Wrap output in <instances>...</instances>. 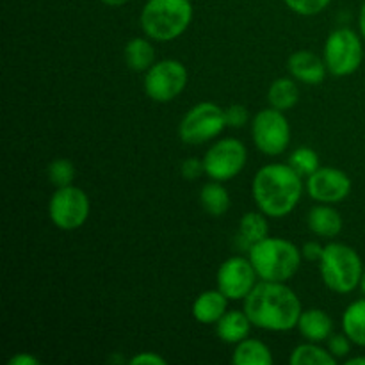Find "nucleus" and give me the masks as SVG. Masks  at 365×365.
Returning <instances> with one entry per match:
<instances>
[{
	"instance_id": "21",
	"label": "nucleus",
	"mask_w": 365,
	"mask_h": 365,
	"mask_svg": "<svg viewBox=\"0 0 365 365\" xmlns=\"http://www.w3.org/2000/svg\"><path fill=\"white\" fill-rule=\"evenodd\" d=\"M232 362L235 365H271L273 355L262 341L248 337L235 344Z\"/></svg>"
},
{
	"instance_id": "5",
	"label": "nucleus",
	"mask_w": 365,
	"mask_h": 365,
	"mask_svg": "<svg viewBox=\"0 0 365 365\" xmlns=\"http://www.w3.org/2000/svg\"><path fill=\"white\" fill-rule=\"evenodd\" d=\"M364 267L356 250L344 242H328L319 260L321 280L337 294H349L360 287Z\"/></svg>"
},
{
	"instance_id": "20",
	"label": "nucleus",
	"mask_w": 365,
	"mask_h": 365,
	"mask_svg": "<svg viewBox=\"0 0 365 365\" xmlns=\"http://www.w3.org/2000/svg\"><path fill=\"white\" fill-rule=\"evenodd\" d=\"M125 63L134 71H148L155 61V48L150 38H132L123 48Z\"/></svg>"
},
{
	"instance_id": "24",
	"label": "nucleus",
	"mask_w": 365,
	"mask_h": 365,
	"mask_svg": "<svg viewBox=\"0 0 365 365\" xmlns=\"http://www.w3.org/2000/svg\"><path fill=\"white\" fill-rule=\"evenodd\" d=\"M342 331L351 339L353 344L365 348V298L346 307L342 314Z\"/></svg>"
},
{
	"instance_id": "22",
	"label": "nucleus",
	"mask_w": 365,
	"mask_h": 365,
	"mask_svg": "<svg viewBox=\"0 0 365 365\" xmlns=\"http://www.w3.org/2000/svg\"><path fill=\"white\" fill-rule=\"evenodd\" d=\"M200 203L209 216L220 217L230 209V195L223 182L210 180L200 191Z\"/></svg>"
},
{
	"instance_id": "30",
	"label": "nucleus",
	"mask_w": 365,
	"mask_h": 365,
	"mask_svg": "<svg viewBox=\"0 0 365 365\" xmlns=\"http://www.w3.org/2000/svg\"><path fill=\"white\" fill-rule=\"evenodd\" d=\"M225 120H227V127L242 128L250 121L248 109L241 103H232L225 109Z\"/></svg>"
},
{
	"instance_id": "12",
	"label": "nucleus",
	"mask_w": 365,
	"mask_h": 365,
	"mask_svg": "<svg viewBox=\"0 0 365 365\" xmlns=\"http://www.w3.org/2000/svg\"><path fill=\"white\" fill-rule=\"evenodd\" d=\"M259 274L253 267L250 257L235 255L225 260L216 274L217 289L227 296L230 302H241L259 284Z\"/></svg>"
},
{
	"instance_id": "38",
	"label": "nucleus",
	"mask_w": 365,
	"mask_h": 365,
	"mask_svg": "<svg viewBox=\"0 0 365 365\" xmlns=\"http://www.w3.org/2000/svg\"><path fill=\"white\" fill-rule=\"evenodd\" d=\"M360 289H362V292L365 294V267H364V274H362V280H360Z\"/></svg>"
},
{
	"instance_id": "17",
	"label": "nucleus",
	"mask_w": 365,
	"mask_h": 365,
	"mask_svg": "<svg viewBox=\"0 0 365 365\" xmlns=\"http://www.w3.org/2000/svg\"><path fill=\"white\" fill-rule=\"evenodd\" d=\"M298 331L309 342H327L334 334V319L321 309L303 310L298 321Z\"/></svg>"
},
{
	"instance_id": "14",
	"label": "nucleus",
	"mask_w": 365,
	"mask_h": 365,
	"mask_svg": "<svg viewBox=\"0 0 365 365\" xmlns=\"http://www.w3.org/2000/svg\"><path fill=\"white\" fill-rule=\"evenodd\" d=\"M287 70L292 78L307 86H319L327 78L328 68L323 57L310 50H298L291 53L287 61Z\"/></svg>"
},
{
	"instance_id": "28",
	"label": "nucleus",
	"mask_w": 365,
	"mask_h": 365,
	"mask_svg": "<svg viewBox=\"0 0 365 365\" xmlns=\"http://www.w3.org/2000/svg\"><path fill=\"white\" fill-rule=\"evenodd\" d=\"M285 6L299 16H314L327 9L331 0H284Z\"/></svg>"
},
{
	"instance_id": "19",
	"label": "nucleus",
	"mask_w": 365,
	"mask_h": 365,
	"mask_svg": "<svg viewBox=\"0 0 365 365\" xmlns=\"http://www.w3.org/2000/svg\"><path fill=\"white\" fill-rule=\"evenodd\" d=\"M267 102H269L271 107L284 110V113L294 109L299 102V88L296 84V78H274L271 82L269 89H267Z\"/></svg>"
},
{
	"instance_id": "32",
	"label": "nucleus",
	"mask_w": 365,
	"mask_h": 365,
	"mask_svg": "<svg viewBox=\"0 0 365 365\" xmlns=\"http://www.w3.org/2000/svg\"><path fill=\"white\" fill-rule=\"evenodd\" d=\"M132 365H166V359L155 351H141L128 360Z\"/></svg>"
},
{
	"instance_id": "18",
	"label": "nucleus",
	"mask_w": 365,
	"mask_h": 365,
	"mask_svg": "<svg viewBox=\"0 0 365 365\" xmlns=\"http://www.w3.org/2000/svg\"><path fill=\"white\" fill-rule=\"evenodd\" d=\"M252 327V321L245 310H227L216 323V334L221 342L235 346L250 337Z\"/></svg>"
},
{
	"instance_id": "15",
	"label": "nucleus",
	"mask_w": 365,
	"mask_h": 365,
	"mask_svg": "<svg viewBox=\"0 0 365 365\" xmlns=\"http://www.w3.org/2000/svg\"><path fill=\"white\" fill-rule=\"evenodd\" d=\"M307 227L317 237L334 239L342 232L344 221H342L341 212L334 209L330 203H319L307 214Z\"/></svg>"
},
{
	"instance_id": "34",
	"label": "nucleus",
	"mask_w": 365,
	"mask_h": 365,
	"mask_svg": "<svg viewBox=\"0 0 365 365\" xmlns=\"http://www.w3.org/2000/svg\"><path fill=\"white\" fill-rule=\"evenodd\" d=\"M9 365H38L39 360L36 356L29 355V353H18V355L11 356Z\"/></svg>"
},
{
	"instance_id": "8",
	"label": "nucleus",
	"mask_w": 365,
	"mask_h": 365,
	"mask_svg": "<svg viewBox=\"0 0 365 365\" xmlns=\"http://www.w3.org/2000/svg\"><path fill=\"white\" fill-rule=\"evenodd\" d=\"M252 139L264 155H282L291 145V125L284 110L271 106L259 110L252 120Z\"/></svg>"
},
{
	"instance_id": "31",
	"label": "nucleus",
	"mask_w": 365,
	"mask_h": 365,
	"mask_svg": "<svg viewBox=\"0 0 365 365\" xmlns=\"http://www.w3.org/2000/svg\"><path fill=\"white\" fill-rule=\"evenodd\" d=\"M180 175L185 180L192 182L196 178H200L202 175H205V168H203V159H196V157H189L184 163L180 164Z\"/></svg>"
},
{
	"instance_id": "13",
	"label": "nucleus",
	"mask_w": 365,
	"mask_h": 365,
	"mask_svg": "<svg viewBox=\"0 0 365 365\" xmlns=\"http://www.w3.org/2000/svg\"><path fill=\"white\" fill-rule=\"evenodd\" d=\"M307 195L317 203H341L351 192V178L339 168L324 166L314 171L305 182Z\"/></svg>"
},
{
	"instance_id": "7",
	"label": "nucleus",
	"mask_w": 365,
	"mask_h": 365,
	"mask_svg": "<svg viewBox=\"0 0 365 365\" xmlns=\"http://www.w3.org/2000/svg\"><path fill=\"white\" fill-rule=\"evenodd\" d=\"M225 128V109H221L217 103L200 102L184 114L178 125V138L185 145L198 146L221 135Z\"/></svg>"
},
{
	"instance_id": "11",
	"label": "nucleus",
	"mask_w": 365,
	"mask_h": 365,
	"mask_svg": "<svg viewBox=\"0 0 365 365\" xmlns=\"http://www.w3.org/2000/svg\"><path fill=\"white\" fill-rule=\"evenodd\" d=\"M248 150L235 138L217 139L203 155V168L210 180L228 182L237 177L246 166Z\"/></svg>"
},
{
	"instance_id": "29",
	"label": "nucleus",
	"mask_w": 365,
	"mask_h": 365,
	"mask_svg": "<svg viewBox=\"0 0 365 365\" xmlns=\"http://www.w3.org/2000/svg\"><path fill=\"white\" fill-rule=\"evenodd\" d=\"M351 344L353 341L344 334V331H342V334H331L330 337L327 339L328 351H330L337 360L346 359V356L351 353Z\"/></svg>"
},
{
	"instance_id": "33",
	"label": "nucleus",
	"mask_w": 365,
	"mask_h": 365,
	"mask_svg": "<svg viewBox=\"0 0 365 365\" xmlns=\"http://www.w3.org/2000/svg\"><path fill=\"white\" fill-rule=\"evenodd\" d=\"M323 252H324V246H321L319 242H316V241L305 242V245H303V248H302L303 259L310 260V262H314V260H317V262H319Z\"/></svg>"
},
{
	"instance_id": "27",
	"label": "nucleus",
	"mask_w": 365,
	"mask_h": 365,
	"mask_svg": "<svg viewBox=\"0 0 365 365\" xmlns=\"http://www.w3.org/2000/svg\"><path fill=\"white\" fill-rule=\"evenodd\" d=\"M46 175L53 187H66V185L73 184L75 178V166L71 160L68 159H56L48 164L46 168Z\"/></svg>"
},
{
	"instance_id": "9",
	"label": "nucleus",
	"mask_w": 365,
	"mask_h": 365,
	"mask_svg": "<svg viewBox=\"0 0 365 365\" xmlns=\"http://www.w3.org/2000/svg\"><path fill=\"white\" fill-rule=\"evenodd\" d=\"M187 82V68L182 61L163 59L157 61L148 71H145L143 88L150 100L157 103H168L184 93Z\"/></svg>"
},
{
	"instance_id": "10",
	"label": "nucleus",
	"mask_w": 365,
	"mask_h": 365,
	"mask_svg": "<svg viewBox=\"0 0 365 365\" xmlns=\"http://www.w3.org/2000/svg\"><path fill=\"white\" fill-rule=\"evenodd\" d=\"M91 212V202L84 189L77 185L57 187L48 202L50 221L59 230L71 232L81 228Z\"/></svg>"
},
{
	"instance_id": "37",
	"label": "nucleus",
	"mask_w": 365,
	"mask_h": 365,
	"mask_svg": "<svg viewBox=\"0 0 365 365\" xmlns=\"http://www.w3.org/2000/svg\"><path fill=\"white\" fill-rule=\"evenodd\" d=\"M100 2H103L106 6H110V7H120L123 6V4H127L128 0H100Z\"/></svg>"
},
{
	"instance_id": "6",
	"label": "nucleus",
	"mask_w": 365,
	"mask_h": 365,
	"mask_svg": "<svg viewBox=\"0 0 365 365\" xmlns=\"http://www.w3.org/2000/svg\"><path fill=\"white\" fill-rule=\"evenodd\" d=\"M323 59L334 77L353 75L364 61L362 36L348 27L335 29L324 41Z\"/></svg>"
},
{
	"instance_id": "16",
	"label": "nucleus",
	"mask_w": 365,
	"mask_h": 365,
	"mask_svg": "<svg viewBox=\"0 0 365 365\" xmlns=\"http://www.w3.org/2000/svg\"><path fill=\"white\" fill-rule=\"evenodd\" d=\"M228 302L230 299L220 289H209V291H203L202 294L196 296L191 307V314L198 323L207 324V327L216 324L228 310Z\"/></svg>"
},
{
	"instance_id": "2",
	"label": "nucleus",
	"mask_w": 365,
	"mask_h": 365,
	"mask_svg": "<svg viewBox=\"0 0 365 365\" xmlns=\"http://www.w3.org/2000/svg\"><path fill=\"white\" fill-rule=\"evenodd\" d=\"M302 178L289 164L274 163L260 168L252 182V196L257 209L273 220L294 212L303 196Z\"/></svg>"
},
{
	"instance_id": "35",
	"label": "nucleus",
	"mask_w": 365,
	"mask_h": 365,
	"mask_svg": "<svg viewBox=\"0 0 365 365\" xmlns=\"http://www.w3.org/2000/svg\"><path fill=\"white\" fill-rule=\"evenodd\" d=\"M359 31H360V36H362L365 41V2L362 4V7H360V13H359Z\"/></svg>"
},
{
	"instance_id": "1",
	"label": "nucleus",
	"mask_w": 365,
	"mask_h": 365,
	"mask_svg": "<svg viewBox=\"0 0 365 365\" xmlns=\"http://www.w3.org/2000/svg\"><path fill=\"white\" fill-rule=\"evenodd\" d=\"M245 310L255 328L264 331H289L298 327L303 312L298 294L287 282L259 280L246 296Z\"/></svg>"
},
{
	"instance_id": "4",
	"label": "nucleus",
	"mask_w": 365,
	"mask_h": 365,
	"mask_svg": "<svg viewBox=\"0 0 365 365\" xmlns=\"http://www.w3.org/2000/svg\"><path fill=\"white\" fill-rule=\"evenodd\" d=\"M259 280L287 282L302 266V250L294 242L282 237H266L248 250Z\"/></svg>"
},
{
	"instance_id": "26",
	"label": "nucleus",
	"mask_w": 365,
	"mask_h": 365,
	"mask_svg": "<svg viewBox=\"0 0 365 365\" xmlns=\"http://www.w3.org/2000/svg\"><path fill=\"white\" fill-rule=\"evenodd\" d=\"M287 164L296 171V173L302 175V177L305 178L310 177L314 171L321 168L319 155H317L316 150L310 148V146H299V148H296L294 152L289 155Z\"/></svg>"
},
{
	"instance_id": "23",
	"label": "nucleus",
	"mask_w": 365,
	"mask_h": 365,
	"mask_svg": "<svg viewBox=\"0 0 365 365\" xmlns=\"http://www.w3.org/2000/svg\"><path fill=\"white\" fill-rule=\"evenodd\" d=\"M239 241L252 248L255 242L262 241V239L269 237V223H267V216L259 210V212H246L239 221Z\"/></svg>"
},
{
	"instance_id": "25",
	"label": "nucleus",
	"mask_w": 365,
	"mask_h": 365,
	"mask_svg": "<svg viewBox=\"0 0 365 365\" xmlns=\"http://www.w3.org/2000/svg\"><path fill=\"white\" fill-rule=\"evenodd\" d=\"M291 365H335L337 359L328 351V348H323L317 342H309L299 344L292 349Z\"/></svg>"
},
{
	"instance_id": "3",
	"label": "nucleus",
	"mask_w": 365,
	"mask_h": 365,
	"mask_svg": "<svg viewBox=\"0 0 365 365\" xmlns=\"http://www.w3.org/2000/svg\"><path fill=\"white\" fill-rule=\"evenodd\" d=\"M191 21V0H146L139 16V25L146 38L157 43L180 38Z\"/></svg>"
},
{
	"instance_id": "36",
	"label": "nucleus",
	"mask_w": 365,
	"mask_h": 365,
	"mask_svg": "<svg viewBox=\"0 0 365 365\" xmlns=\"http://www.w3.org/2000/svg\"><path fill=\"white\" fill-rule=\"evenodd\" d=\"M346 365H365V356H353L346 360Z\"/></svg>"
}]
</instances>
